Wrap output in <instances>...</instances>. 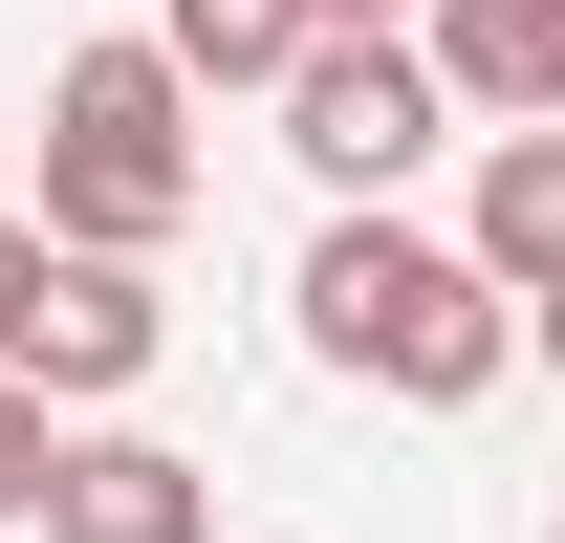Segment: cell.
Returning a JSON list of instances; mask_svg holds the SVG:
<instances>
[{
	"label": "cell",
	"instance_id": "cell-1",
	"mask_svg": "<svg viewBox=\"0 0 565 543\" xmlns=\"http://www.w3.org/2000/svg\"><path fill=\"white\" fill-rule=\"evenodd\" d=\"M282 305H305V370H327V392H392V413H479L500 370H522V305H500L457 239H414V217H327Z\"/></svg>",
	"mask_w": 565,
	"mask_h": 543
},
{
	"label": "cell",
	"instance_id": "cell-2",
	"mask_svg": "<svg viewBox=\"0 0 565 543\" xmlns=\"http://www.w3.org/2000/svg\"><path fill=\"white\" fill-rule=\"evenodd\" d=\"M174 217H196V87L152 66V22L66 44L44 66V262H152Z\"/></svg>",
	"mask_w": 565,
	"mask_h": 543
},
{
	"label": "cell",
	"instance_id": "cell-3",
	"mask_svg": "<svg viewBox=\"0 0 565 543\" xmlns=\"http://www.w3.org/2000/svg\"><path fill=\"white\" fill-rule=\"evenodd\" d=\"M282 152L327 174V217H392L457 152V87H435V44H305V87H282Z\"/></svg>",
	"mask_w": 565,
	"mask_h": 543
},
{
	"label": "cell",
	"instance_id": "cell-4",
	"mask_svg": "<svg viewBox=\"0 0 565 543\" xmlns=\"http://www.w3.org/2000/svg\"><path fill=\"white\" fill-rule=\"evenodd\" d=\"M152 348H174V305H152V262H66V283H44V327H22V392H44V413H109V392H152Z\"/></svg>",
	"mask_w": 565,
	"mask_h": 543
},
{
	"label": "cell",
	"instance_id": "cell-5",
	"mask_svg": "<svg viewBox=\"0 0 565 543\" xmlns=\"http://www.w3.org/2000/svg\"><path fill=\"white\" fill-rule=\"evenodd\" d=\"M44 543H217V478L174 457V435H66V478H44Z\"/></svg>",
	"mask_w": 565,
	"mask_h": 543
},
{
	"label": "cell",
	"instance_id": "cell-6",
	"mask_svg": "<svg viewBox=\"0 0 565 543\" xmlns=\"http://www.w3.org/2000/svg\"><path fill=\"white\" fill-rule=\"evenodd\" d=\"M435 87L479 131H565V0H435Z\"/></svg>",
	"mask_w": 565,
	"mask_h": 543
},
{
	"label": "cell",
	"instance_id": "cell-7",
	"mask_svg": "<svg viewBox=\"0 0 565 543\" xmlns=\"http://www.w3.org/2000/svg\"><path fill=\"white\" fill-rule=\"evenodd\" d=\"M457 262H479L500 305L565 283V131H479V217H457Z\"/></svg>",
	"mask_w": 565,
	"mask_h": 543
},
{
	"label": "cell",
	"instance_id": "cell-8",
	"mask_svg": "<svg viewBox=\"0 0 565 543\" xmlns=\"http://www.w3.org/2000/svg\"><path fill=\"white\" fill-rule=\"evenodd\" d=\"M305 44H327L305 0H152V66L174 87H305Z\"/></svg>",
	"mask_w": 565,
	"mask_h": 543
},
{
	"label": "cell",
	"instance_id": "cell-9",
	"mask_svg": "<svg viewBox=\"0 0 565 543\" xmlns=\"http://www.w3.org/2000/svg\"><path fill=\"white\" fill-rule=\"evenodd\" d=\"M44 478H66V435H44V392L0 370V522H44Z\"/></svg>",
	"mask_w": 565,
	"mask_h": 543
},
{
	"label": "cell",
	"instance_id": "cell-10",
	"mask_svg": "<svg viewBox=\"0 0 565 543\" xmlns=\"http://www.w3.org/2000/svg\"><path fill=\"white\" fill-rule=\"evenodd\" d=\"M44 283H66V262H44V217H0V370H22V327H44Z\"/></svg>",
	"mask_w": 565,
	"mask_h": 543
},
{
	"label": "cell",
	"instance_id": "cell-11",
	"mask_svg": "<svg viewBox=\"0 0 565 543\" xmlns=\"http://www.w3.org/2000/svg\"><path fill=\"white\" fill-rule=\"evenodd\" d=\"M305 22H327V44H414V0H305Z\"/></svg>",
	"mask_w": 565,
	"mask_h": 543
},
{
	"label": "cell",
	"instance_id": "cell-12",
	"mask_svg": "<svg viewBox=\"0 0 565 543\" xmlns=\"http://www.w3.org/2000/svg\"><path fill=\"white\" fill-rule=\"evenodd\" d=\"M522 370H565V283H544V305H522Z\"/></svg>",
	"mask_w": 565,
	"mask_h": 543
},
{
	"label": "cell",
	"instance_id": "cell-13",
	"mask_svg": "<svg viewBox=\"0 0 565 543\" xmlns=\"http://www.w3.org/2000/svg\"><path fill=\"white\" fill-rule=\"evenodd\" d=\"M544 543H565V522H544Z\"/></svg>",
	"mask_w": 565,
	"mask_h": 543
}]
</instances>
